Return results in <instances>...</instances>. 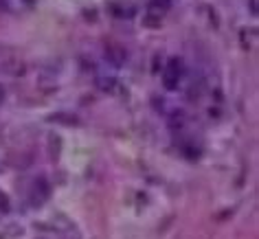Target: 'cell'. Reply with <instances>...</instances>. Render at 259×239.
<instances>
[{
    "instance_id": "3957f363",
    "label": "cell",
    "mask_w": 259,
    "mask_h": 239,
    "mask_svg": "<svg viewBox=\"0 0 259 239\" xmlns=\"http://www.w3.org/2000/svg\"><path fill=\"white\" fill-rule=\"evenodd\" d=\"M5 101V90H3V86H0V103Z\"/></svg>"
},
{
    "instance_id": "6da1fadb",
    "label": "cell",
    "mask_w": 259,
    "mask_h": 239,
    "mask_svg": "<svg viewBox=\"0 0 259 239\" xmlns=\"http://www.w3.org/2000/svg\"><path fill=\"white\" fill-rule=\"evenodd\" d=\"M180 77H183V64H180V60H169L167 62V66L163 70V83L167 90H174L178 86Z\"/></svg>"
},
{
    "instance_id": "7a4b0ae2",
    "label": "cell",
    "mask_w": 259,
    "mask_h": 239,
    "mask_svg": "<svg viewBox=\"0 0 259 239\" xmlns=\"http://www.w3.org/2000/svg\"><path fill=\"white\" fill-rule=\"evenodd\" d=\"M160 3H163V9H165V7H169L171 0H152V5H160Z\"/></svg>"
}]
</instances>
